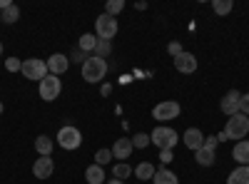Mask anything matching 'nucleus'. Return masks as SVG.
I'll return each instance as SVG.
<instances>
[{
  "label": "nucleus",
  "mask_w": 249,
  "mask_h": 184,
  "mask_svg": "<svg viewBox=\"0 0 249 184\" xmlns=\"http://www.w3.org/2000/svg\"><path fill=\"white\" fill-rule=\"evenodd\" d=\"M105 75H107V63H105L102 57L90 55L85 63H82V80H85V83L97 85V83H102V80H105Z\"/></svg>",
  "instance_id": "obj_1"
},
{
  "label": "nucleus",
  "mask_w": 249,
  "mask_h": 184,
  "mask_svg": "<svg viewBox=\"0 0 249 184\" xmlns=\"http://www.w3.org/2000/svg\"><path fill=\"white\" fill-rule=\"evenodd\" d=\"M227 139H237V142H242L247 134H249V117L247 115H242V112H237V115H232L230 119H227V125H224V132H222Z\"/></svg>",
  "instance_id": "obj_2"
},
{
  "label": "nucleus",
  "mask_w": 249,
  "mask_h": 184,
  "mask_svg": "<svg viewBox=\"0 0 249 184\" xmlns=\"http://www.w3.org/2000/svg\"><path fill=\"white\" fill-rule=\"evenodd\" d=\"M150 139H152V145H157L160 150H175V145L179 142V134L172 127H167V125H160V127H155L150 132Z\"/></svg>",
  "instance_id": "obj_3"
},
{
  "label": "nucleus",
  "mask_w": 249,
  "mask_h": 184,
  "mask_svg": "<svg viewBox=\"0 0 249 184\" xmlns=\"http://www.w3.org/2000/svg\"><path fill=\"white\" fill-rule=\"evenodd\" d=\"M20 72L25 75V80L43 83V80L48 77V63L45 60H37V57H28V60H23V70Z\"/></svg>",
  "instance_id": "obj_4"
},
{
  "label": "nucleus",
  "mask_w": 249,
  "mask_h": 184,
  "mask_svg": "<svg viewBox=\"0 0 249 184\" xmlns=\"http://www.w3.org/2000/svg\"><path fill=\"white\" fill-rule=\"evenodd\" d=\"M57 145H60L62 150H68V152L77 150V147L82 145V134H80V130L72 127V125L60 127V130H57Z\"/></svg>",
  "instance_id": "obj_5"
},
{
  "label": "nucleus",
  "mask_w": 249,
  "mask_h": 184,
  "mask_svg": "<svg viewBox=\"0 0 249 184\" xmlns=\"http://www.w3.org/2000/svg\"><path fill=\"white\" fill-rule=\"evenodd\" d=\"M40 87H37V92H40V97H43L45 102H53V100H57L60 97V92H62V83H60V77L57 75H50L48 72V77L43 80V83H37Z\"/></svg>",
  "instance_id": "obj_6"
},
{
  "label": "nucleus",
  "mask_w": 249,
  "mask_h": 184,
  "mask_svg": "<svg viewBox=\"0 0 249 184\" xmlns=\"http://www.w3.org/2000/svg\"><path fill=\"white\" fill-rule=\"evenodd\" d=\"M95 35H97L100 40H112V37L117 35V17L102 13V15L95 20Z\"/></svg>",
  "instance_id": "obj_7"
},
{
  "label": "nucleus",
  "mask_w": 249,
  "mask_h": 184,
  "mask_svg": "<svg viewBox=\"0 0 249 184\" xmlns=\"http://www.w3.org/2000/svg\"><path fill=\"white\" fill-rule=\"evenodd\" d=\"M152 117H155L157 122L177 119V117H179V102H175V100H164V102H160V105L152 107Z\"/></svg>",
  "instance_id": "obj_8"
},
{
  "label": "nucleus",
  "mask_w": 249,
  "mask_h": 184,
  "mask_svg": "<svg viewBox=\"0 0 249 184\" xmlns=\"http://www.w3.org/2000/svg\"><path fill=\"white\" fill-rule=\"evenodd\" d=\"M239 100H242V92H239V90H230V92L222 97V102H219L222 112H224L227 117L237 115V112H239Z\"/></svg>",
  "instance_id": "obj_9"
},
{
  "label": "nucleus",
  "mask_w": 249,
  "mask_h": 184,
  "mask_svg": "<svg viewBox=\"0 0 249 184\" xmlns=\"http://www.w3.org/2000/svg\"><path fill=\"white\" fill-rule=\"evenodd\" d=\"M68 67H70V57L68 55H62V52H55V55H50L48 57V72L50 75H62V72H68Z\"/></svg>",
  "instance_id": "obj_10"
},
{
  "label": "nucleus",
  "mask_w": 249,
  "mask_h": 184,
  "mask_svg": "<svg viewBox=\"0 0 249 184\" xmlns=\"http://www.w3.org/2000/svg\"><path fill=\"white\" fill-rule=\"evenodd\" d=\"M53 172H55V162H53V157H40V159H35L33 174H35L37 179H50Z\"/></svg>",
  "instance_id": "obj_11"
},
{
  "label": "nucleus",
  "mask_w": 249,
  "mask_h": 184,
  "mask_svg": "<svg viewBox=\"0 0 249 184\" xmlns=\"http://www.w3.org/2000/svg\"><path fill=\"white\" fill-rule=\"evenodd\" d=\"M175 67H177V72L192 75V72H197V57L192 52H182L175 57Z\"/></svg>",
  "instance_id": "obj_12"
},
{
  "label": "nucleus",
  "mask_w": 249,
  "mask_h": 184,
  "mask_svg": "<svg viewBox=\"0 0 249 184\" xmlns=\"http://www.w3.org/2000/svg\"><path fill=\"white\" fill-rule=\"evenodd\" d=\"M132 150H135V145H132V139H130V137L115 139V145H112V157L124 162V159H127V157L132 154Z\"/></svg>",
  "instance_id": "obj_13"
},
{
  "label": "nucleus",
  "mask_w": 249,
  "mask_h": 184,
  "mask_svg": "<svg viewBox=\"0 0 249 184\" xmlns=\"http://www.w3.org/2000/svg\"><path fill=\"white\" fill-rule=\"evenodd\" d=\"M182 139H184V147H187V150H195V152L204 145V134H202L197 127L184 130V137H182Z\"/></svg>",
  "instance_id": "obj_14"
},
{
  "label": "nucleus",
  "mask_w": 249,
  "mask_h": 184,
  "mask_svg": "<svg viewBox=\"0 0 249 184\" xmlns=\"http://www.w3.org/2000/svg\"><path fill=\"white\" fill-rule=\"evenodd\" d=\"M232 157H234V162L239 167H249V139L237 142L234 150H232Z\"/></svg>",
  "instance_id": "obj_15"
},
{
  "label": "nucleus",
  "mask_w": 249,
  "mask_h": 184,
  "mask_svg": "<svg viewBox=\"0 0 249 184\" xmlns=\"http://www.w3.org/2000/svg\"><path fill=\"white\" fill-rule=\"evenodd\" d=\"M53 147H55V142H53L48 134L35 137V152H37L40 157H50V154H53Z\"/></svg>",
  "instance_id": "obj_16"
},
{
  "label": "nucleus",
  "mask_w": 249,
  "mask_h": 184,
  "mask_svg": "<svg viewBox=\"0 0 249 184\" xmlns=\"http://www.w3.org/2000/svg\"><path fill=\"white\" fill-rule=\"evenodd\" d=\"M85 179H88V184H105V167L90 165L85 169Z\"/></svg>",
  "instance_id": "obj_17"
},
{
  "label": "nucleus",
  "mask_w": 249,
  "mask_h": 184,
  "mask_svg": "<svg viewBox=\"0 0 249 184\" xmlns=\"http://www.w3.org/2000/svg\"><path fill=\"white\" fill-rule=\"evenodd\" d=\"M152 184H179V179H177V174H175L172 169L162 167V169H157V172H155Z\"/></svg>",
  "instance_id": "obj_18"
},
{
  "label": "nucleus",
  "mask_w": 249,
  "mask_h": 184,
  "mask_svg": "<svg viewBox=\"0 0 249 184\" xmlns=\"http://www.w3.org/2000/svg\"><path fill=\"white\" fill-rule=\"evenodd\" d=\"M195 159H197V165H202V167H212L214 165V159H217V154H214V150H207L204 145L195 152Z\"/></svg>",
  "instance_id": "obj_19"
},
{
  "label": "nucleus",
  "mask_w": 249,
  "mask_h": 184,
  "mask_svg": "<svg viewBox=\"0 0 249 184\" xmlns=\"http://www.w3.org/2000/svg\"><path fill=\"white\" fill-rule=\"evenodd\" d=\"M20 20V8L13 3L10 8H5V10H0V23H5V25H13V23H18Z\"/></svg>",
  "instance_id": "obj_20"
},
{
  "label": "nucleus",
  "mask_w": 249,
  "mask_h": 184,
  "mask_svg": "<svg viewBox=\"0 0 249 184\" xmlns=\"http://www.w3.org/2000/svg\"><path fill=\"white\" fill-rule=\"evenodd\" d=\"M227 184H249V167H237L227 177Z\"/></svg>",
  "instance_id": "obj_21"
},
{
  "label": "nucleus",
  "mask_w": 249,
  "mask_h": 184,
  "mask_svg": "<svg viewBox=\"0 0 249 184\" xmlns=\"http://www.w3.org/2000/svg\"><path fill=\"white\" fill-rule=\"evenodd\" d=\"M155 167L150 165V162H142V165H137L135 167V174H137V179H144V182H147V179H152L155 177Z\"/></svg>",
  "instance_id": "obj_22"
},
{
  "label": "nucleus",
  "mask_w": 249,
  "mask_h": 184,
  "mask_svg": "<svg viewBox=\"0 0 249 184\" xmlns=\"http://www.w3.org/2000/svg\"><path fill=\"white\" fill-rule=\"evenodd\" d=\"M130 174H132V167L127 165V162H117V165L112 167V177L120 179V182H122V179H127Z\"/></svg>",
  "instance_id": "obj_23"
},
{
  "label": "nucleus",
  "mask_w": 249,
  "mask_h": 184,
  "mask_svg": "<svg viewBox=\"0 0 249 184\" xmlns=\"http://www.w3.org/2000/svg\"><path fill=\"white\" fill-rule=\"evenodd\" d=\"M232 8H234L232 0H212V10H214L217 15H230Z\"/></svg>",
  "instance_id": "obj_24"
},
{
  "label": "nucleus",
  "mask_w": 249,
  "mask_h": 184,
  "mask_svg": "<svg viewBox=\"0 0 249 184\" xmlns=\"http://www.w3.org/2000/svg\"><path fill=\"white\" fill-rule=\"evenodd\" d=\"M95 45H97V35L85 33V35L80 37V50L82 52H95Z\"/></svg>",
  "instance_id": "obj_25"
},
{
  "label": "nucleus",
  "mask_w": 249,
  "mask_h": 184,
  "mask_svg": "<svg viewBox=\"0 0 249 184\" xmlns=\"http://www.w3.org/2000/svg\"><path fill=\"white\" fill-rule=\"evenodd\" d=\"M132 139V145H135V150H144V147H150L152 145V139H150V134L147 132H137L135 137H130Z\"/></svg>",
  "instance_id": "obj_26"
},
{
  "label": "nucleus",
  "mask_w": 249,
  "mask_h": 184,
  "mask_svg": "<svg viewBox=\"0 0 249 184\" xmlns=\"http://www.w3.org/2000/svg\"><path fill=\"white\" fill-rule=\"evenodd\" d=\"M110 52H112V43H110V40H100V37H97V45H95V55L105 60V57H107Z\"/></svg>",
  "instance_id": "obj_27"
},
{
  "label": "nucleus",
  "mask_w": 249,
  "mask_h": 184,
  "mask_svg": "<svg viewBox=\"0 0 249 184\" xmlns=\"http://www.w3.org/2000/svg\"><path fill=\"white\" fill-rule=\"evenodd\" d=\"M110 159H115L112 157V150H97L95 152V165H100V167L110 165Z\"/></svg>",
  "instance_id": "obj_28"
},
{
  "label": "nucleus",
  "mask_w": 249,
  "mask_h": 184,
  "mask_svg": "<svg viewBox=\"0 0 249 184\" xmlns=\"http://www.w3.org/2000/svg\"><path fill=\"white\" fill-rule=\"evenodd\" d=\"M120 10H124V0H110V3L105 5V15H117Z\"/></svg>",
  "instance_id": "obj_29"
},
{
  "label": "nucleus",
  "mask_w": 249,
  "mask_h": 184,
  "mask_svg": "<svg viewBox=\"0 0 249 184\" xmlns=\"http://www.w3.org/2000/svg\"><path fill=\"white\" fill-rule=\"evenodd\" d=\"M5 70H8V72H20V70H23V60L8 57V60H5Z\"/></svg>",
  "instance_id": "obj_30"
},
{
  "label": "nucleus",
  "mask_w": 249,
  "mask_h": 184,
  "mask_svg": "<svg viewBox=\"0 0 249 184\" xmlns=\"http://www.w3.org/2000/svg\"><path fill=\"white\" fill-rule=\"evenodd\" d=\"M167 52H170L172 57H177V55H182V52H184V48H182V43H177V40H175V43H170V45H167Z\"/></svg>",
  "instance_id": "obj_31"
},
{
  "label": "nucleus",
  "mask_w": 249,
  "mask_h": 184,
  "mask_svg": "<svg viewBox=\"0 0 249 184\" xmlns=\"http://www.w3.org/2000/svg\"><path fill=\"white\" fill-rule=\"evenodd\" d=\"M175 157H172V150H160V162H162V167L164 165H170Z\"/></svg>",
  "instance_id": "obj_32"
},
{
  "label": "nucleus",
  "mask_w": 249,
  "mask_h": 184,
  "mask_svg": "<svg viewBox=\"0 0 249 184\" xmlns=\"http://www.w3.org/2000/svg\"><path fill=\"white\" fill-rule=\"evenodd\" d=\"M239 112L249 117V92H247V95H242V100H239Z\"/></svg>",
  "instance_id": "obj_33"
},
{
  "label": "nucleus",
  "mask_w": 249,
  "mask_h": 184,
  "mask_svg": "<svg viewBox=\"0 0 249 184\" xmlns=\"http://www.w3.org/2000/svg\"><path fill=\"white\" fill-rule=\"evenodd\" d=\"M217 142H219V139H217L214 134H212V137H204V147H207V150H214Z\"/></svg>",
  "instance_id": "obj_34"
},
{
  "label": "nucleus",
  "mask_w": 249,
  "mask_h": 184,
  "mask_svg": "<svg viewBox=\"0 0 249 184\" xmlns=\"http://www.w3.org/2000/svg\"><path fill=\"white\" fill-rule=\"evenodd\" d=\"M72 60H75V63H80V65H82V63H85L88 57H85V52H82V50H75V52H72Z\"/></svg>",
  "instance_id": "obj_35"
},
{
  "label": "nucleus",
  "mask_w": 249,
  "mask_h": 184,
  "mask_svg": "<svg viewBox=\"0 0 249 184\" xmlns=\"http://www.w3.org/2000/svg\"><path fill=\"white\" fill-rule=\"evenodd\" d=\"M13 3H10V0H0V10H5V8H10Z\"/></svg>",
  "instance_id": "obj_36"
},
{
  "label": "nucleus",
  "mask_w": 249,
  "mask_h": 184,
  "mask_svg": "<svg viewBox=\"0 0 249 184\" xmlns=\"http://www.w3.org/2000/svg\"><path fill=\"white\" fill-rule=\"evenodd\" d=\"M107 184H124V182H120V179H110Z\"/></svg>",
  "instance_id": "obj_37"
},
{
  "label": "nucleus",
  "mask_w": 249,
  "mask_h": 184,
  "mask_svg": "<svg viewBox=\"0 0 249 184\" xmlns=\"http://www.w3.org/2000/svg\"><path fill=\"white\" fill-rule=\"evenodd\" d=\"M0 57H3V43H0Z\"/></svg>",
  "instance_id": "obj_38"
},
{
  "label": "nucleus",
  "mask_w": 249,
  "mask_h": 184,
  "mask_svg": "<svg viewBox=\"0 0 249 184\" xmlns=\"http://www.w3.org/2000/svg\"><path fill=\"white\" fill-rule=\"evenodd\" d=\"M0 115H3V102H0Z\"/></svg>",
  "instance_id": "obj_39"
}]
</instances>
